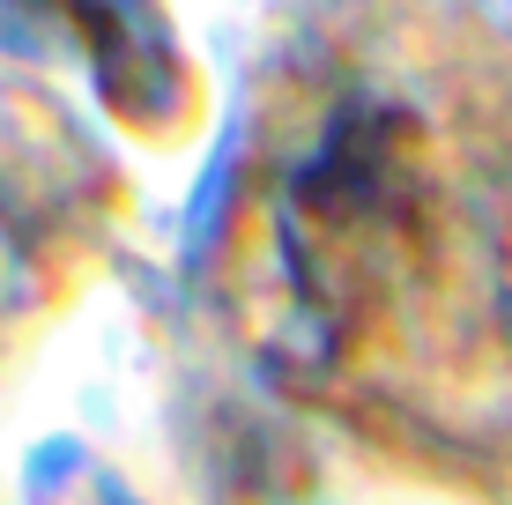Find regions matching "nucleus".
<instances>
[{
	"mask_svg": "<svg viewBox=\"0 0 512 505\" xmlns=\"http://www.w3.org/2000/svg\"><path fill=\"white\" fill-rule=\"evenodd\" d=\"M67 23H82V38L97 52V82L119 112H134L141 127L179 104V52L156 15V0H60Z\"/></svg>",
	"mask_w": 512,
	"mask_h": 505,
	"instance_id": "nucleus-1",
	"label": "nucleus"
}]
</instances>
